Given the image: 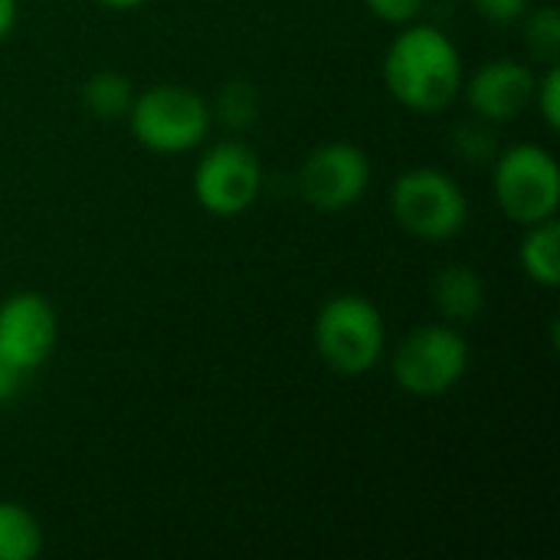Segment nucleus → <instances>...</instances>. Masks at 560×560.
<instances>
[{
  "mask_svg": "<svg viewBox=\"0 0 560 560\" xmlns=\"http://www.w3.org/2000/svg\"><path fill=\"white\" fill-rule=\"evenodd\" d=\"M20 377H23V374H16L13 368H7V364L0 361V407L13 400V394H16V387H20Z\"/></svg>",
  "mask_w": 560,
  "mask_h": 560,
  "instance_id": "20",
  "label": "nucleus"
},
{
  "mask_svg": "<svg viewBox=\"0 0 560 560\" xmlns=\"http://www.w3.org/2000/svg\"><path fill=\"white\" fill-rule=\"evenodd\" d=\"M525 240H522V249H518V259H522V269L532 282L545 285V289H555L560 282V226L558 217L555 220H545V223H535V226H525Z\"/></svg>",
  "mask_w": 560,
  "mask_h": 560,
  "instance_id": "12",
  "label": "nucleus"
},
{
  "mask_svg": "<svg viewBox=\"0 0 560 560\" xmlns=\"http://www.w3.org/2000/svg\"><path fill=\"white\" fill-rule=\"evenodd\" d=\"M364 7L390 26H407L423 13L427 0H364Z\"/></svg>",
  "mask_w": 560,
  "mask_h": 560,
  "instance_id": "17",
  "label": "nucleus"
},
{
  "mask_svg": "<svg viewBox=\"0 0 560 560\" xmlns=\"http://www.w3.org/2000/svg\"><path fill=\"white\" fill-rule=\"evenodd\" d=\"M43 551L39 518L10 499H0V560H30Z\"/></svg>",
  "mask_w": 560,
  "mask_h": 560,
  "instance_id": "13",
  "label": "nucleus"
},
{
  "mask_svg": "<svg viewBox=\"0 0 560 560\" xmlns=\"http://www.w3.org/2000/svg\"><path fill=\"white\" fill-rule=\"evenodd\" d=\"M59 341V318L46 295L16 292L0 302V361L16 374L49 361Z\"/></svg>",
  "mask_w": 560,
  "mask_h": 560,
  "instance_id": "9",
  "label": "nucleus"
},
{
  "mask_svg": "<svg viewBox=\"0 0 560 560\" xmlns=\"http://www.w3.org/2000/svg\"><path fill=\"white\" fill-rule=\"evenodd\" d=\"M16 13H20V3L16 0H0V43L13 33Z\"/></svg>",
  "mask_w": 560,
  "mask_h": 560,
  "instance_id": "21",
  "label": "nucleus"
},
{
  "mask_svg": "<svg viewBox=\"0 0 560 560\" xmlns=\"http://www.w3.org/2000/svg\"><path fill=\"white\" fill-rule=\"evenodd\" d=\"M492 194L499 210L518 226L555 220L560 207V171L541 144H512L492 167Z\"/></svg>",
  "mask_w": 560,
  "mask_h": 560,
  "instance_id": "5",
  "label": "nucleus"
},
{
  "mask_svg": "<svg viewBox=\"0 0 560 560\" xmlns=\"http://www.w3.org/2000/svg\"><path fill=\"white\" fill-rule=\"evenodd\" d=\"M538 72L518 59H492L463 79V95L482 121H515L535 102Z\"/></svg>",
  "mask_w": 560,
  "mask_h": 560,
  "instance_id": "10",
  "label": "nucleus"
},
{
  "mask_svg": "<svg viewBox=\"0 0 560 560\" xmlns=\"http://www.w3.org/2000/svg\"><path fill=\"white\" fill-rule=\"evenodd\" d=\"M525 20H528V26H525V43H528V49H532V56L538 59V62H558V52H560V20H558V10L555 7H541V10H528L525 13Z\"/></svg>",
  "mask_w": 560,
  "mask_h": 560,
  "instance_id": "15",
  "label": "nucleus"
},
{
  "mask_svg": "<svg viewBox=\"0 0 560 560\" xmlns=\"http://www.w3.org/2000/svg\"><path fill=\"white\" fill-rule=\"evenodd\" d=\"M190 187L194 200L210 217H240L262 190V164L253 148L240 141H217L200 154Z\"/></svg>",
  "mask_w": 560,
  "mask_h": 560,
  "instance_id": "7",
  "label": "nucleus"
},
{
  "mask_svg": "<svg viewBox=\"0 0 560 560\" xmlns=\"http://www.w3.org/2000/svg\"><path fill=\"white\" fill-rule=\"evenodd\" d=\"M368 187H371V161L351 141H328L315 148L299 171L302 197L322 213H338L354 207L368 194Z\"/></svg>",
  "mask_w": 560,
  "mask_h": 560,
  "instance_id": "8",
  "label": "nucleus"
},
{
  "mask_svg": "<svg viewBox=\"0 0 560 560\" xmlns=\"http://www.w3.org/2000/svg\"><path fill=\"white\" fill-rule=\"evenodd\" d=\"M243 102H233L230 98V92H223V98H220V112L230 118V121H253V115H256V98H253V89L246 85V92L240 95Z\"/></svg>",
  "mask_w": 560,
  "mask_h": 560,
  "instance_id": "19",
  "label": "nucleus"
},
{
  "mask_svg": "<svg viewBox=\"0 0 560 560\" xmlns=\"http://www.w3.org/2000/svg\"><path fill=\"white\" fill-rule=\"evenodd\" d=\"M433 302H436L440 315L450 325L472 322L482 312V305H486V282L479 279V272L472 266L453 262V266L436 272V279H433Z\"/></svg>",
  "mask_w": 560,
  "mask_h": 560,
  "instance_id": "11",
  "label": "nucleus"
},
{
  "mask_svg": "<svg viewBox=\"0 0 560 560\" xmlns=\"http://www.w3.org/2000/svg\"><path fill=\"white\" fill-rule=\"evenodd\" d=\"M472 10L495 26H509V23L525 20V13L532 10V0H472Z\"/></svg>",
  "mask_w": 560,
  "mask_h": 560,
  "instance_id": "18",
  "label": "nucleus"
},
{
  "mask_svg": "<svg viewBox=\"0 0 560 560\" xmlns=\"http://www.w3.org/2000/svg\"><path fill=\"white\" fill-rule=\"evenodd\" d=\"M394 381L410 397H440L469 371V341L456 325H420L394 351Z\"/></svg>",
  "mask_w": 560,
  "mask_h": 560,
  "instance_id": "6",
  "label": "nucleus"
},
{
  "mask_svg": "<svg viewBox=\"0 0 560 560\" xmlns=\"http://www.w3.org/2000/svg\"><path fill=\"white\" fill-rule=\"evenodd\" d=\"M390 213L400 230L427 243H446L469 220V197L443 167H410L390 187Z\"/></svg>",
  "mask_w": 560,
  "mask_h": 560,
  "instance_id": "4",
  "label": "nucleus"
},
{
  "mask_svg": "<svg viewBox=\"0 0 560 560\" xmlns=\"http://www.w3.org/2000/svg\"><path fill=\"white\" fill-rule=\"evenodd\" d=\"M95 3H102V7H108V10H135V7H141V3H148V0H95Z\"/></svg>",
  "mask_w": 560,
  "mask_h": 560,
  "instance_id": "22",
  "label": "nucleus"
},
{
  "mask_svg": "<svg viewBox=\"0 0 560 560\" xmlns=\"http://www.w3.org/2000/svg\"><path fill=\"white\" fill-rule=\"evenodd\" d=\"M463 56L430 23H407L384 52V85L410 112L440 115L463 95Z\"/></svg>",
  "mask_w": 560,
  "mask_h": 560,
  "instance_id": "1",
  "label": "nucleus"
},
{
  "mask_svg": "<svg viewBox=\"0 0 560 560\" xmlns=\"http://www.w3.org/2000/svg\"><path fill=\"white\" fill-rule=\"evenodd\" d=\"M135 102V85L121 75V72H95L92 79H85L82 85V105L85 112H92L95 118L102 121H112V118H125L128 108Z\"/></svg>",
  "mask_w": 560,
  "mask_h": 560,
  "instance_id": "14",
  "label": "nucleus"
},
{
  "mask_svg": "<svg viewBox=\"0 0 560 560\" xmlns=\"http://www.w3.org/2000/svg\"><path fill=\"white\" fill-rule=\"evenodd\" d=\"M532 108H538V115L545 118V125L551 131L560 128V69L558 62H548L545 72L538 75V85H535V102Z\"/></svg>",
  "mask_w": 560,
  "mask_h": 560,
  "instance_id": "16",
  "label": "nucleus"
},
{
  "mask_svg": "<svg viewBox=\"0 0 560 560\" xmlns=\"http://www.w3.org/2000/svg\"><path fill=\"white\" fill-rule=\"evenodd\" d=\"M125 118L135 141L154 154H187L200 148L213 128V112L207 98L177 82H161L135 92Z\"/></svg>",
  "mask_w": 560,
  "mask_h": 560,
  "instance_id": "3",
  "label": "nucleus"
},
{
  "mask_svg": "<svg viewBox=\"0 0 560 560\" xmlns=\"http://www.w3.org/2000/svg\"><path fill=\"white\" fill-rule=\"evenodd\" d=\"M312 338L318 358L335 374L361 377L377 368L387 345V325L381 308L368 295L341 292L318 308Z\"/></svg>",
  "mask_w": 560,
  "mask_h": 560,
  "instance_id": "2",
  "label": "nucleus"
}]
</instances>
